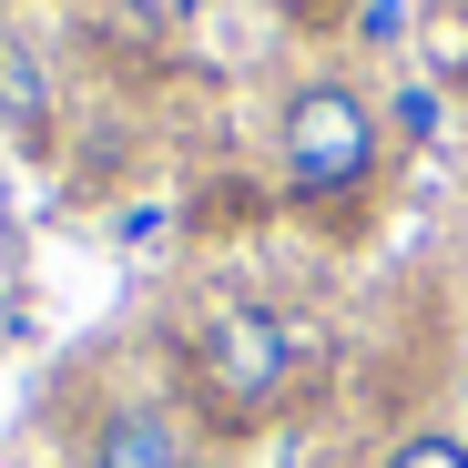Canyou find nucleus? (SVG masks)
I'll list each match as a JSON object with an SVG mask.
<instances>
[{
  "mask_svg": "<svg viewBox=\"0 0 468 468\" xmlns=\"http://www.w3.org/2000/svg\"><path fill=\"white\" fill-rule=\"evenodd\" d=\"M265 143H275V194L326 234H356L387 194V164H398V122L377 112L356 71H295L275 92Z\"/></svg>",
  "mask_w": 468,
  "mask_h": 468,
  "instance_id": "1",
  "label": "nucleus"
},
{
  "mask_svg": "<svg viewBox=\"0 0 468 468\" xmlns=\"http://www.w3.org/2000/svg\"><path fill=\"white\" fill-rule=\"evenodd\" d=\"M295 377H305V326L285 305H265V295H204L194 305V326H184V398H194V418L224 448L255 438L295 398Z\"/></svg>",
  "mask_w": 468,
  "mask_h": 468,
  "instance_id": "2",
  "label": "nucleus"
},
{
  "mask_svg": "<svg viewBox=\"0 0 468 468\" xmlns=\"http://www.w3.org/2000/svg\"><path fill=\"white\" fill-rule=\"evenodd\" d=\"M194 418L164 387H112V398L82 418V468H194Z\"/></svg>",
  "mask_w": 468,
  "mask_h": 468,
  "instance_id": "3",
  "label": "nucleus"
},
{
  "mask_svg": "<svg viewBox=\"0 0 468 468\" xmlns=\"http://www.w3.org/2000/svg\"><path fill=\"white\" fill-rule=\"evenodd\" d=\"M51 122H61V92L31 41L0 31V133H21V153H51Z\"/></svg>",
  "mask_w": 468,
  "mask_h": 468,
  "instance_id": "4",
  "label": "nucleus"
},
{
  "mask_svg": "<svg viewBox=\"0 0 468 468\" xmlns=\"http://www.w3.org/2000/svg\"><path fill=\"white\" fill-rule=\"evenodd\" d=\"M387 468H468V438H448V428H418L408 448H387Z\"/></svg>",
  "mask_w": 468,
  "mask_h": 468,
  "instance_id": "5",
  "label": "nucleus"
},
{
  "mask_svg": "<svg viewBox=\"0 0 468 468\" xmlns=\"http://www.w3.org/2000/svg\"><path fill=\"white\" fill-rule=\"evenodd\" d=\"M194 468H234V458H224V448H204V458H194Z\"/></svg>",
  "mask_w": 468,
  "mask_h": 468,
  "instance_id": "6",
  "label": "nucleus"
},
{
  "mask_svg": "<svg viewBox=\"0 0 468 468\" xmlns=\"http://www.w3.org/2000/svg\"><path fill=\"white\" fill-rule=\"evenodd\" d=\"M316 468H346V458H316Z\"/></svg>",
  "mask_w": 468,
  "mask_h": 468,
  "instance_id": "7",
  "label": "nucleus"
}]
</instances>
